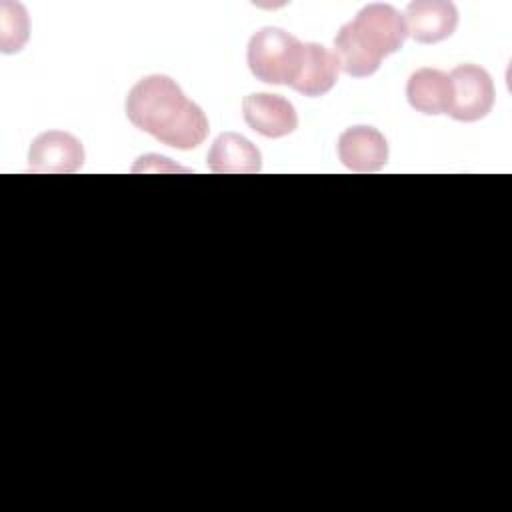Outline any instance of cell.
Wrapping results in <instances>:
<instances>
[{"instance_id":"obj_11","label":"cell","mask_w":512,"mask_h":512,"mask_svg":"<svg viewBox=\"0 0 512 512\" xmlns=\"http://www.w3.org/2000/svg\"><path fill=\"white\" fill-rule=\"evenodd\" d=\"M406 98L410 106L422 114H448L452 100L448 74L436 68H418L406 82Z\"/></svg>"},{"instance_id":"obj_10","label":"cell","mask_w":512,"mask_h":512,"mask_svg":"<svg viewBox=\"0 0 512 512\" xmlns=\"http://www.w3.org/2000/svg\"><path fill=\"white\" fill-rule=\"evenodd\" d=\"M206 164L216 174H254L262 168L260 150L236 132H222L210 146Z\"/></svg>"},{"instance_id":"obj_9","label":"cell","mask_w":512,"mask_h":512,"mask_svg":"<svg viewBox=\"0 0 512 512\" xmlns=\"http://www.w3.org/2000/svg\"><path fill=\"white\" fill-rule=\"evenodd\" d=\"M338 72L340 66L334 52L326 50L322 44L304 42L302 58L290 88H294L298 94L316 98L332 90L338 80Z\"/></svg>"},{"instance_id":"obj_4","label":"cell","mask_w":512,"mask_h":512,"mask_svg":"<svg viewBox=\"0 0 512 512\" xmlns=\"http://www.w3.org/2000/svg\"><path fill=\"white\" fill-rule=\"evenodd\" d=\"M452 100L448 114L458 122H476L488 116L494 106L492 76L476 64H460L450 74Z\"/></svg>"},{"instance_id":"obj_2","label":"cell","mask_w":512,"mask_h":512,"mask_svg":"<svg viewBox=\"0 0 512 512\" xmlns=\"http://www.w3.org/2000/svg\"><path fill=\"white\" fill-rule=\"evenodd\" d=\"M408 38L404 14L390 4H366L334 38V56L342 72L354 78L372 76L382 58L398 52Z\"/></svg>"},{"instance_id":"obj_5","label":"cell","mask_w":512,"mask_h":512,"mask_svg":"<svg viewBox=\"0 0 512 512\" xmlns=\"http://www.w3.org/2000/svg\"><path fill=\"white\" fill-rule=\"evenodd\" d=\"M84 164L82 142L64 130H48L38 134L28 150V166L32 172L72 174Z\"/></svg>"},{"instance_id":"obj_7","label":"cell","mask_w":512,"mask_h":512,"mask_svg":"<svg viewBox=\"0 0 512 512\" xmlns=\"http://www.w3.org/2000/svg\"><path fill=\"white\" fill-rule=\"evenodd\" d=\"M408 36L420 44L450 38L458 26V8L448 0H414L404 10Z\"/></svg>"},{"instance_id":"obj_1","label":"cell","mask_w":512,"mask_h":512,"mask_svg":"<svg viewBox=\"0 0 512 512\" xmlns=\"http://www.w3.org/2000/svg\"><path fill=\"white\" fill-rule=\"evenodd\" d=\"M124 110L138 130L176 150L200 146L210 130L204 110L190 102L166 74H150L138 80L126 96Z\"/></svg>"},{"instance_id":"obj_6","label":"cell","mask_w":512,"mask_h":512,"mask_svg":"<svg viewBox=\"0 0 512 512\" xmlns=\"http://www.w3.org/2000/svg\"><path fill=\"white\" fill-rule=\"evenodd\" d=\"M244 122L266 138H282L298 128L294 106L280 94L254 92L242 100Z\"/></svg>"},{"instance_id":"obj_8","label":"cell","mask_w":512,"mask_h":512,"mask_svg":"<svg viewBox=\"0 0 512 512\" xmlns=\"http://www.w3.org/2000/svg\"><path fill=\"white\" fill-rule=\"evenodd\" d=\"M338 158L352 172H376L388 162V142L372 126H350L338 138Z\"/></svg>"},{"instance_id":"obj_12","label":"cell","mask_w":512,"mask_h":512,"mask_svg":"<svg viewBox=\"0 0 512 512\" xmlns=\"http://www.w3.org/2000/svg\"><path fill=\"white\" fill-rule=\"evenodd\" d=\"M0 16V46L4 54L20 52L28 40V14L22 4L2 2Z\"/></svg>"},{"instance_id":"obj_3","label":"cell","mask_w":512,"mask_h":512,"mask_svg":"<svg viewBox=\"0 0 512 512\" xmlns=\"http://www.w3.org/2000/svg\"><path fill=\"white\" fill-rule=\"evenodd\" d=\"M302 46L304 42L286 30L264 26L248 40V68L260 82L290 86L302 58Z\"/></svg>"}]
</instances>
